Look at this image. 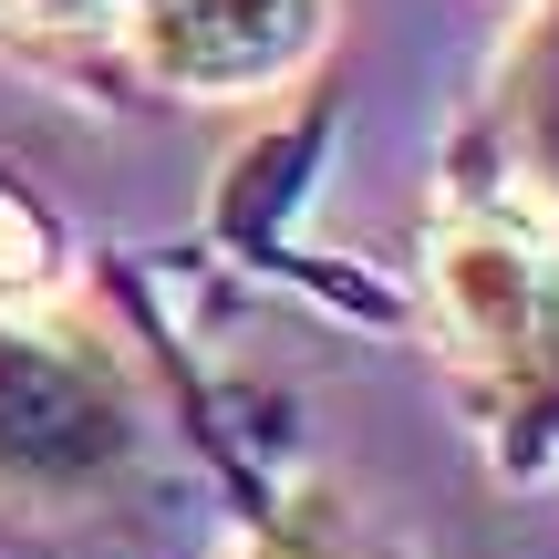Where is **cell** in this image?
I'll return each instance as SVG.
<instances>
[{
	"label": "cell",
	"mask_w": 559,
	"mask_h": 559,
	"mask_svg": "<svg viewBox=\"0 0 559 559\" xmlns=\"http://www.w3.org/2000/svg\"><path fill=\"white\" fill-rule=\"evenodd\" d=\"M321 41H332V0H124L104 52L156 94L249 104L300 83Z\"/></svg>",
	"instance_id": "3"
},
{
	"label": "cell",
	"mask_w": 559,
	"mask_h": 559,
	"mask_svg": "<svg viewBox=\"0 0 559 559\" xmlns=\"http://www.w3.org/2000/svg\"><path fill=\"white\" fill-rule=\"evenodd\" d=\"M124 0H0V32L21 41H115Z\"/></svg>",
	"instance_id": "5"
},
{
	"label": "cell",
	"mask_w": 559,
	"mask_h": 559,
	"mask_svg": "<svg viewBox=\"0 0 559 559\" xmlns=\"http://www.w3.org/2000/svg\"><path fill=\"white\" fill-rule=\"evenodd\" d=\"M415 270L436 362L477 415L498 477H559V207L466 135L425 207Z\"/></svg>",
	"instance_id": "1"
},
{
	"label": "cell",
	"mask_w": 559,
	"mask_h": 559,
	"mask_svg": "<svg viewBox=\"0 0 559 559\" xmlns=\"http://www.w3.org/2000/svg\"><path fill=\"white\" fill-rule=\"evenodd\" d=\"M145 456L135 373L104 332L0 300V508H94Z\"/></svg>",
	"instance_id": "2"
},
{
	"label": "cell",
	"mask_w": 559,
	"mask_h": 559,
	"mask_svg": "<svg viewBox=\"0 0 559 559\" xmlns=\"http://www.w3.org/2000/svg\"><path fill=\"white\" fill-rule=\"evenodd\" d=\"M249 559H383V549L353 528V508H342L332 487H290V498L260 508V539H249Z\"/></svg>",
	"instance_id": "4"
}]
</instances>
